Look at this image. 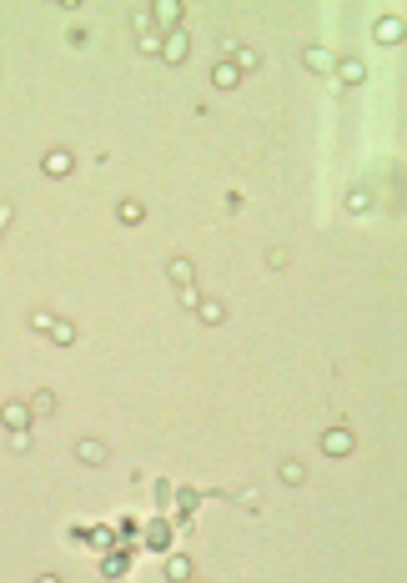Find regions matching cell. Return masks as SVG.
Instances as JSON below:
<instances>
[{
	"label": "cell",
	"mask_w": 407,
	"mask_h": 583,
	"mask_svg": "<svg viewBox=\"0 0 407 583\" xmlns=\"http://www.w3.org/2000/svg\"><path fill=\"white\" fill-rule=\"evenodd\" d=\"M322 452H327V458H347V452H352V433H347V427H327V433H322Z\"/></svg>",
	"instance_id": "cell-1"
},
{
	"label": "cell",
	"mask_w": 407,
	"mask_h": 583,
	"mask_svg": "<svg viewBox=\"0 0 407 583\" xmlns=\"http://www.w3.org/2000/svg\"><path fill=\"white\" fill-rule=\"evenodd\" d=\"M151 10H156L151 26H161V31H176V26H181V0H156Z\"/></svg>",
	"instance_id": "cell-2"
},
{
	"label": "cell",
	"mask_w": 407,
	"mask_h": 583,
	"mask_svg": "<svg viewBox=\"0 0 407 583\" xmlns=\"http://www.w3.org/2000/svg\"><path fill=\"white\" fill-rule=\"evenodd\" d=\"M0 422H6L10 433H20V427H31V402H6V407H0Z\"/></svg>",
	"instance_id": "cell-3"
},
{
	"label": "cell",
	"mask_w": 407,
	"mask_h": 583,
	"mask_svg": "<svg viewBox=\"0 0 407 583\" xmlns=\"http://www.w3.org/2000/svg\"><path fill=\"white\" fill-rule=\"evenodd\" d=\"M161 56L171 60V66H181V60H186V31H171V35L161 40Z\"/></svg>",
	"instance_id": "cell-4"
},
{
	"label": "cell",
	"mask_w": 407,
	"mask_h": 583,
	"mask_svg": "<svg viewBox=\"0 0 407 583\" xmlns=\"http://www.w3.org/2000/svg\"><path fill=\"white\" fill-rule=\"evenodd\" d=\"M166 272H171V282H176V287H191V277H197V267H191L186 256H171Z\"/></svg>",
	"instance_id": "cell-5"
},
{
	"label": "cell",
	"mask_w": 407,
	"mask_h": 583,
	"mask_svg": "<svg viewBox=\"0 0 407 583\" xmlns=\"http://www.w3.org/2000/svg\"><path fill=\"white\" fill-rule=\"evenodd\" d=\"M56 413V393H51V387H40V393L31 397V418H51Z\"/></svg>",
	"instance_id": "cell-6"
},
{
	"label": "cell",
	"mask_w": 407,
	"mask_h": 583,
	"mask_svg": "<svg viewBox=\"0 0 407 583\" xmlns=\"http://www.w3.org/2000/svg\"><path fill=\"white\" fill-rule=\"evenodd\" d=\"M76 458H81V463H91V468H101V463H106V447H101L96 438H85V443L76 447Z\"/></svg>",
	"instance_id": "cell-7"
},
{
	"label": "cell",
	"mask_w": 407,
	"mask_h": 583,
	"mask_svg": "<svg viewBox=\"0 0 407 583\" xmlns=\"http://www.w3.org/2000/svg\"><path fill=\"white\" fill-rule=\"evenodd\" d=\"M237 81H242V71L231 66V60H222V66L211 71V85H222V91H231V85H237Z\"/></svg>",
	"instance_id": "cell-8"
},
{
	"label": "cell",
	"mask_w": 407,
	"mask_h": 583,
	"mask_svg": "<svg viewBox=\"0 0 407 583\" xmlns=\"http://www.w3.org/2000/svg\"><path fill=\"white\" fill-rule=\"evenodd\" d=\"M377 40H382V46H392V40H402V20H397V15L377 20Z\"/></svg>",
	"instance_id": "cell-9"
},
{
	"label": "cell",
	"mask_w": 407,
	"mask_h": 583,
	"mask_svg": "<svg viewBox=\"0 0 407 583\" xmlns=\"http://www.w3.org/2000/svg\"><path fill=\"white\" fill-rule=\"evenodd\" d=\"M46 337H51V342H56V347H71V342H76V327H71V322H60V317H56V322H51V332H46Z\"/></svg>",
	"instance_id": "cell-10"
},
{
	"label": "cell",
	"mask_w": 407,
	"mask_h": 583,
	"mask_svg": "<svg viewBox=\"0 0 407 583\" xmlns=\"http://www.w3.org/2000/svg\"><path fill=\"white\" fill-rule=\"evenodd\" d=\"M302 66L322 76V71H332V66H337V60H332V51H307V56H302Z\"/></svg>",
	"instance_id": "cell-11"
},
{
	"label": "cell",
	"mask_w": 407,
	"mask_h": 583,
	"mask_svg": "<svg viewBox=\"0 0 407 583\" xmlns=\"http://www.w3.org/2000/svg\"><path fill=\"white\" fill-rule=\"evenodd\" d=\"M337 76H342V81H347V85H357L362 76H367V66H362V60H357V56H347V60H342V66H337Z\"/></svg>",
	"instance_id": "cell-12"
},
{
	"label": "cell",
	"mask_w": 407,
	"mask_h": 583,
	"mask_svg": "<svg viewBox=\"0 0 407 583\" xmlns=\"http://www.w3.org/2000/svg\"><path fill=\"white\" fill-rule=\"evenodd\" d=\"M46 176H71V156L66 151H51L46 156Z\"/></svg>",
	"instance_id": "cell-13"
},
{
	"label": "cell",
	"mask_w": 407,
	"mask_h": 583,
	"mask_svg": "<svg viewBox=\"0 0 407 583\" xmlns=\"http://www.w3.org/2000/svg\"><path fill=\"white\" fill-rule=\"evenodd\" d=\"M116 217H121V222H126V227H136V222H141V217H146V206H141V202H131V197H126V202H121V206H116Z\"/></svg>",
	"instance_id": "cell-14"
},
{
	"label": "cell",
	"mask_w": 407,
	"mask_h": 583,
	"mask_svg": "<svg viewBox=\"0 0 407 583\" xmlns=\"http://www.w3.org/2000/svg\"><path fill=\"white\" fill-rule=\"evenodd\" d=\"M276 478H282V483H292V488H297V483H302V478H307V468H302V463H292V458H287V463H282V468H276Z\"/></svg>",
	"instance_id": "cell-15"
},
{
	"label": "cell",
	"mask_w": 407,
	"mask_h": 583,
	"mask_svg": "<svg viewBox=\"0 0 407 583\" xmlns=\"http://www.w3.org/2000/svg\"><path fill=\"white\" fill-rule=\"evenodd\" d=\"M231 66H237V71H256V66H262V51H251V46H242V51H237V60H231Z\"/></svg>",
	"instance_id": "cell-16"
},
{
	"label": "cell",
	"mask_w": 407,
	"mask_h": 583,
	"mask_svg": "<svg viewBox=\"0 0 407 583\" xmlns=\"http://www.w3.org/2000/svg\"><path fill=\"white\" fill-rule=\"evenodd\" d=\"M171 543V528L166 523H151V528H146V548H166Z\"/></svg>",
	"instance_id": "cell-17"
},
{
	"label": "cell",
	"mask_w": 407,
	"mask_h": 583,
	"mask_svg": "<svg viewBox=\"0 0 407 583\" xmlns=\"http://www.w3.org/2000/svg\"><path fill=\"white\" fill-rule=\"evenodd\" d=\"M197 317H201V322H211V327H217V322L226 317V307H222V302H201V307H197Z\"/></svg>",
	"instance_id": "cell-18"
},
{
	"label": "cell",
	"mask_w": 407,
	"mask_h": 583,
	"mask_svg": "<svg viewBox=\"0 0 407 583\" xmlns=\"http://www.w3.org/2000/svg\"><path fill=\"white\" fill-rule=\"evenodd\" d=\"M367 206H372V197H367L362 186H352V191H347V211H367Z\"/></svg>",
	"instance_id": "cell-19"
},
{
	"label": "cell",
	"mask_w": 407,
	"mask_h": 583,
	"mask_svg": "<svg viewBox=\"0 0 407 583\" xmlns=\"http://www.w3.org/2000/svg\"><path fill=\"white\" fill-rule=\"evenodd\" d=\"M287 262H292V252H287V247H272V252H267V267H272V272H282Z\"/></svg>",
	"instance_id": "cell-20"
},
{
	"label": "cell",
	"mask_w": 407,
	"mask_h": 583,
	"mask_svg": "<svg viewBox=\"0 0 407 583\" xmlns=\"http://www.w3.org/2000/svg\"><path fill=\"white\" fill-rule=\"evenodd\" d=\"M141 51L146 56H161V35L156 31H141Z\"/></svg>",
	"instance_id": "cell-21"
},
{
	"label": "cell",
	"mask_w": 407,
	"mask_h": 583,
	"mask_svg": "<svg viewBox=\"0 0 407 583\" xmlns=\"http://www.w3.org/2000/svg\"><path fill=\"white\" fill-rule=\"evenodd\" d=\"M166 578H191V564H186V558H171V564H166Z\"/></svg>",
	"instance_id": "cell-22"
},
{
	"label": "cell",
	"mask_w": 407,
	"mask_h": 583,
	"mask_svg": "<svg viewBox=\"0 0 407 583\" xmlns=\"http://www.w3.org/2000/svg\"><path fill=\"white\" fill-rule=\"evenodd\" d=\"M181 307L197 312V307H201V292H197V287H181Z\"/></svg>",
	"instance_id": "cell-23"
},
{
	"label": "cell",
	"mask_w": 407,
	"mask_h": 583,
	"mask_svg": "<svg viewBox=\"0 0 407 583\" xmlns=\"http://www.w3.org/2000/svg\"><path fill=\"white\" fill-rule=\"evenodd\" d=\"M51 322H56L51 312H31V327H35V332H51Z\"/></svg>",
	"instance_id": "cell-24"
}]
</instances>
